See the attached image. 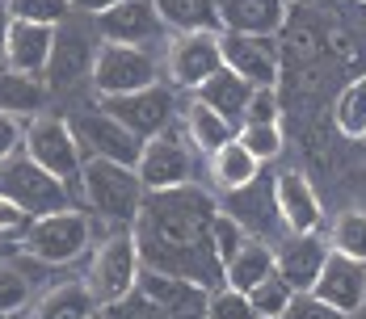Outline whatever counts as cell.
<instances>
[{
  "mask_svg": "<svg viewBox=\"0 0 366 319\" xmlns=\"http://www.w3.org/2000/svg\"><path fill=\"white\" fill-rule=\"evenodd\" d=\"M215 214H219V202L198 185L144 193L139 214L131 223V236H135L144 269L189 278V282L207 285V290L223 285V265L215 248H211Z\"/></svg>",
  "mask_w": 366,
  "mask_h": 319,
  "instance_id": "6da1fadb",
  "label": "cell"
},
{
  "mask_svg": "<svg viewBox=\"0 0 366 319\" xmlns=\"http://www.w3.org/2000/svg\"><path fill=\"white\" fill-rule=\"evenodd\" d=\"M76 202L84 214H97L114 227H131L139 202H144V185L135 177V168L110 164V160H84L80 177H76Z\"/></svg>",
  "mask_w": 366,
  "mask_h": 319,
  "instance_id": "7a4b0ae2",
  "label": "cell"
},
{
  "mask_svg": "<svg viewBox=\"0 0 366 319\" xmlns=\"http://www.w3.org/2000/svg\"><path fill=\"white\" fill-rule=\"evenodd\" d=\"M17 248H21V256H30L38 265H72L93 248V214H84L80 206L38 214L21 231Z\"/></svg>",
  "mask_w": 366,
  "mask_h": 319,
  "instance_id": "3957f363",
  "label": "cell"
},
{
  "mask_svg": "<svg viewBox=\"0 0 366 319\" xmlns=\"http://www.w3.org/2000/svg\"><path fill=\"white\" fill-rule=\"evenodd\" d=\"M139 273H144V260H139V248H135L131 227H114L110 236L93 248V256H89L84 285H89L93 303L106 311V307H114V303H122V298L135 294Z\"/></svg>",
  "mask_w": 366,
  "mask_h": 319,
  "instance_id": "277c9868",
  "label": "cell"
},
{
  "mask_svg": "<svg viewBox=\"0 0 366 319\" xmlns=\"http://www.w3.org/2000/svg\"><path fill=\"white\" fill-rule=\"evenodd\" d=\"M21 156L34 160L46 177H55L59 185H68V193H72V202H76V177H80L84 156H80V147H76V139H72L68 118H51V113L30 118L26 131H21Z\"/></svg>",
  "mask_w": 366,
  "mask_h": 319,
  "instance_id": "5b68a950",
  "label": "cell"
},
{
  "mask_svg": "<svg viewBox=\"0 0 366 319\" xmlns=\"http://www.w3.org/2000/svg\"><path fill=\"white\" fill-rule=\"evenodd\" d=\"M89 84L97 93V101L106 97H127L139 93L147 84H160V64L147 46H118V42H102L93 55V71Z\"/></svg>",
  "mask_w": 366,
  "mask_h": 319,
  "instance_id": "8992f818",
  "label": "cell"
},
{
  "mask_svg": "<svg viewBox=\"0 0 366 319\" xmlns=\"http://www.w3.org/2000/svg\"><path fill=\"white\" fill-rule=\"evenodd\" d=\"M194 173H198V156L185 143L177 122L164 126L156 139H147L144 151H139V160H135V177L144 185V193H164V189L194 185Z\"/></svg>",
  "mask_w": 366,
  "mask_h": 319,
  "instance_id": "52a82bcc",
  "label": "cell"
},
{
  "mask_svg": "<svg viewBox=\"0 0 366 319\" xmlns=\"http://www.w3.org/2000/svg\"><path fill=\"white\" fill-rule=\"evenodd\" d=\"M0 193H4L9 202H17L30 218L76 206L72 193H68V185H59L55 177H46L34 160H26L21 151H13V156L0 164Z\"/></svg>",
  "mask_w": 366,
  "mask_h": 319,
  "instance_id": "ba28073f",
  "label": "cell"
},
{
  "mask_svg": "<svg viewBox=\"0 0 366 319\" xmlns=\"http://www.w3.org/2000/svg\"><path fill=\"white\" fill-rule=\"evenodd\" d=\"M97 46H102V38H97V30H93V21H89V26H76L72 17H68L64 26H55L51 59H46V71H42L46 93H51V88H55V93H68V88H76L80 80H89Z\"/></svg>",
  "mask_w": 366,
  "mask_h": 319,
  "instance_id": "9c48e42d",
  "label": "cell"
},
{
  "mask_svg": "<svg viewBox=\"0 0 366 319\" xmlns=\"http://www.w3.org/2000/svg\"><path fill=\"white\" fill-rule=\"evenodd\" d=\"M68 126H72V139H76V147H80L84 160H110V164L135 168V160H139V151H144V139H135L127 126H118L102 106L72 113Z\"/></svg>",
  "mask_w": 366,
  "mask_h": 319,
  "instance_id": "30bf717a",
  "label": "cell"
},
{
  "mask_svg": "<svg viewBox=\"0 0 366 319\" xmlns=\"http://www.w3.org/2000/svg\"><path fill=\"white\" fill-rule=\"evenodd\" d=\"M97 106L110 113L118 126H127L135 139H156L164 126L177 122V88L169 84H147L139 93H127V97H106Z\"/></svg>",
  "mask_w": 366,
  "mask_h": 319,
  "instance_id": "8fae6325",
  "label": "cell"
},
{
  "mask_svg": "<svg viewBox=\"0 0 366 319\" xmlns=\"http://www.w3.org/2000/svg\"><path fill=\"white\" fill-rule=\"evenodd\" d=\"M219 68H223L219 34H177L164 51L169 88H182V93H198Z\"/></svg>",
  "mask_w": 366,
  "mask_h": 319,
  "instance_id": "7c38bea8",
  "label": "cell"
},
{
  "mask_svg": "<svg viewBox=\"0 0 366 319\" xmlns=\"http://www.w3.org/2000/svg\"><path fill=\"white\" fill-rule=\"evenodd\" d=\"M249 240H261L265 244V236L278 244L287 231H282V218L274 211V181L257 177L253 185H244V189H236V193H223V206H219ZM269 244V248H274Z\"/></svg>",
  "mask_w": 366,
  "mask_h": 319,
  "instance_id": "4fadbf2b",
  "label": "cell"
},
{
  "mask_svg": "<svg viewBox=\"0 0 366 319\" xmlns=\"http://www.w3.org/2000/svg\"><path fill=\"white\" fill-rule=\"evenodd\" d=\"M135 294L152 303L164 319H207V303H211L207 285L189 282V278H173V273H152V269L139 273Z\"/></svg>",
  "mask_w": 366,
  "mask_h": 319,
  "instance_id": "5bb4252c",
  "label": "cell"
},
{
  "mask_svg": "<svg viewBox=\"0 0 366 319\" xmlns=\"http://www.w3.org/2000/svg\"><path fill=\"white\" fill-rule=\"evenodd\" d=\"M102 42H118V46H152L156 38H164V26L156 17L152 0H118L114 9L89 17Z\"/></svg>",
  "mask_w": 366,
  "mask_h": 319,
  "instance_id": "9a60e30c",
  "label": "cell"
},
{
  "mask_svg": "<svg viewBox=\"0 0 366 319\" xmlns=\"http://www.w3.org/2000/svg\"><path fill=\"white\" fill-rule=\"evenodd\" d=\"M274 211L282 218V231L287 236H316L325 211H320V198L312 189V181L303 177L299 168H282L274 177Z\"/></svg>",
  "mask_w": 366,
  "mask_h": 319,
  "instance_id": "2e32d148",
  "label": "cell"
},
{
  "mask_svg": "<svg viewBox=\"0 0 366 319\" xmlns=\"http://www.w3.org/2000/svg\"><path fill=\"white\" fill-rule=\"evenodd\" d=\"M219 55H223V68L236 71L240 80H249L253 88H274V80H278V64H282L274 38L219 34Z\"/></svg>",
  "mask_w": 366,
  "mask_h": 319,
  "instance_id": "e0dca14e",
  "label": "cell"
},
{
  "mask_svg": "<svg viewBox=\"0 0 366 319\" xmlns=\"http://www.w3.org/2000/svg\"><path fill=\"white\" fill-rule=\"evenodd\" d=\"M329 260V240L325 236H282L274 244V273L291 285L295 294H307L320 269Z\"/></svg>",
  "mask_w": 366,
  "mask_h": 319,
  "instance_id": "ac0fdd59",
  "label": "cell"
},
{
  "mask_svg": "<svg viewBox=\"0 0 366 319\" xmlns=\"http://www.w3.org/2000/svg\"><path fill=\"white\" fill-rule=\"evenodd\" d=\"M307 294H312V298H320V303L332 307V311L358 315V307L366 303V265L345 260V256L329 252V260H325L320 278H316V285H312Z\"/></svg>",
  "mask_w": 366,
  "mask_h": 319,
  "instance_id": "d6986e66",
  "label": "cell"
},
{
  "mask_svg": "<svg viewBox=\"0 0 366 319\" xmlns=\"http://www.w3.org/2000/svg\"><path fill=\"white\" fill-rule=\"evenodd\" d=\"M215 13L219 34L274 38L291 17V0H215Z\"/></svg>",
  "mask_w": 366,
  "mask_h": 319,
  "instance_id": "ffe728a7",
  "label": "cell"
},
{
  "mask_svg": "<svg viewBox=\"0 0 366 319\" xmlns=\"http://www.w3.org/2000/svg\"><path fill=\"white\" fill-rule=\"evenodd\" d=\"M51 42H55V30H46V26L9 21V34H4V68L42 80L46 59H51Z\"/></svg>",
  "mask_w": 366,
  "mask_h": 319,
  "instance_id": "44dd1931",
  "label": "cell"
},
{
  "mask_svg": "<svg viewBox=\"0 0 366 319\" xmlns=\"http://www.w3.org/2000/svg\"><path fill=\"white\" fill-rule=\"evenodd\" d=\"M177 126H182V135L185 143L194 147V156H215L223 143H232L236 139V131H232V122L227 118H219L215 109H207L198 97H189L182 106V118H177Z\"/></svg>",
  "mask_w": 366,
  "mask_h": 319,
  "instance_id": "7402d4cb",
  "label": "cell"
},
{
  "mask_svg": "<svg viewBox=\"0 0 366 319\" xmlns=\"http://www.w3.org/2000/svg\"><path fill=\"white\" fill-rule=\"evenodd\" d=\"M156 17L173 34H219L215 0H152Z\"/></svg>",
  "mask_w": 366,
  "mask_h": 319,
  "instance_id": "603a6c76",
  "label": "cell"
},
{
  "mask_svg": "<svg viewBox=\"0 0 366 319\" xmlns=\"http://www.w3.org/2000/svg\"><path fill=\"white\" fill-rule=\"evenodd\" d=\"M189 97H198L207 109H215L219 118H227V122H236L240 113H244V106H249V97H253V84L249 80H240L236 71L219 68L198 93H189Z\"/></svg>",
  "mask_w": 366,
  "mask_h": 319,
  "instance_id": "cb8c5ba5",
  "label": "cell"
},
{
  "mask_svg": "<svg viewBox=\"0 0 366 319\" xmlns=\"http://www.w3.org/2000/svg\"><path fill=\"white\" fill-rule=\"evenodd\" d=\"M42 101H46V84L38 76H21V71L0 64V113H9V118H38Z\"/></svg>",
  "mask_w": 366,
  "mask_h": 319,
  "instance_id": "d4e9b609",
  "label": "cell"
},
{
  "mask_svg": "<svg viewBox=\"0 0 366 319\" xmlns=\"http://www.w3.org/2000/svg\"><path fill=\"white\" fill-rule=\"evenodd\" d=\"M207 168H211V181L219 185L223 193H236V189H244V185H253L261 177V164L236 139L223 143L215 156H207Z\"/></svg>",
  "mask_w": 366,
  "mask_h": 319,
  "instance_id": "484cf974",
  "label": "cell"
},
{
  "mask_svg": "<svg viewBox=\"0 0 366 319\" xmlns=\"http://www.w3.org/2000/svg\"><path fill=\"white\" fill-rule=\"evenodd\" d=\"M269 273H274V248L261 244V240H244L240 252L223 265V285L249 294V290H253L261 278H269Z\"/></svg>",
  "mask_w": 366,
  "mask_h": 319,
  "instance_id": "4316f807",
  "label": "cell"
},
{
  "mask_svg": "<svg viewBox=\"0 0 366 319\" xmlns=\"http://www.w3.org/2000/svg\"><path fill=\"white\" fill-rule=\"evenodd\" d=\"M93 311H102V307L93 303L84 282H59L34 303V319H89Z\"/></svg>",
  "mask_w": 366,
  "mask_h": 319,
  "instance_id": "83f0119b",
  "label": "cell"
},
{
  "mask_svg": "<svg viewBox=\"0 0 366 319\" xmlns=\"http://www.w3.org/2000/svg\"><path fill=\"white\" fill-rule=\"evenodd\" d=\"M332 122L345 139H362L366 135V76L350 80L341 88V97L332 101Z\"/></svg>",
  "mask_w": 366,
  "mask_h": 319,
  "instance_id": "f1b7e54d",
  "label": "cell"
},
{
  "mask_svg": "<svg viewBox=\"0 0 366 319\" xmlns=\"http://www.w3.org/2000/svg\"><path fill=\"white\" fill-rule=\"evenodd\" d=\"M244 298H249V307H253L257 319H287V311H291V303H295V290L282 282L278 273H269V278H261Z\"/></svg>",
  "mask_w": 366,
  "mask_h": 319,
  "instance_id": "f546056e",
  "label": "cell"
},
{
  "mask_svg": "<svg viewBox=\"0 0 366 319\" xmlns=\"http://www.w3.org/2000/svg\"><path fill=\"white\" fill-rule=\"evenodd\" d=\"M329 252L345 256V260L366 265V211H345L337 223H332Z\"/></svg>",
  "mask_w": 366,
  "mask_h": 319,
  "instance_id": "4dcf8cb0",
  "label": "cell"
},
{
  "mask_svg": "<svg viewBox=\"0 0 366 319\" xmlns=\"http://www.w3.org/2000/svg\"><path fill=\"white\" fill-rule=\"evenodd\" d=\"M4 9H9V21H30V26H46V30H55L72 17L68 0H4Z\"/></svg>",
  "mask_w": 366,
  "mask_h": 319,
  "instance_id": "1f68e13d",
  "label": "cell"
},
{
  "mask_svg": "<svg viewBox=\"0 0 366 319\" xmlns=\"http://www.w3.org/2000/svg\"><path fill=\"white\" fill-rule=\"evenodd\" d=\"M236 143L253 156L257 164L278 160V156H282V147H287V139H282V126H249V122L236 131Z\"/></svg>",
  "mask_w": 366,
  "mask_h": 319,
  "instance_id": "d6a6232c",
  "label": "cell"
},
{
  "mask_svg": "<svg viewBox=\"0 0 366 319\" xmlns=\"http://www.w3.org/2000/svg\"><path fill=\"white\" fill-rule=\"evenodd\" d=\"M26 303H30V278H26V269L0 260V319L21 311Z\"/></svg>",
  "mask_w": 366,
  "mask_h": 319,
  "instance_id": "836d02e7",
  "label": "cell"
},
{
  "mask_svg": "<svg viewBox=\"0 0 366 319\" xmlns=\"http://www.w3.org/2000/svg\"><path fill=\"white\" fill-rule=\"evenodd\" d=\"M207 319H257L249 298L232 285H215L211 290V303H207Z\"/></svg>",
  "mask_w": 366,
  "mask_h": 319,
  "instance_id": "e575fe53",
  "label": "cell"
},
{
  "mask_svg": "<svg viewBox=\"0 0 366 319\" xmlns=\"http://www.w3.org/2000/svg\"><path fill=\"white\" fill-rule=\"evenodd\" d=\"M240 122H249V126H278L282 122L278 93L274 88H253V97H249V106L240 113Z\"/></svg>",
  "mask_w": 366,
  "mask_h": 319,
  "instance_id": "d590c367",
  "label": "cell"
},
{
  "mask_svg": "<svg viewBox=\"0 0 366 319\" xmlns=\"http://www.w3.org/2000/svg\"><path fill=\"white\" fill-rule=\"evenodd\" d=\"M244 240H249V236H244V231H240L227 214H223V211L215 214V223H211V248H215V256H219V265H227V260L240 252V244H244Z\"/></svg>",
  "mask_w": 366,
  "mask_h": 319,
  "instance_id": "8d00e7d4",
  "label": "cell"
},
{
  "mask_svg": "<svg viewBox=\"0 0 366 319\" xmlns=\"http://www.w3.org/2000/svg\"><path fill=\"white\" fill-rule=\"evenodd\" d=\"M287 319H354V315L332 311V307H325V303H320V298H312V294H295Z\"/></svg>",
  "mask_w": 366,
  "mask_h": 319,
  "instance_id": "74e56055",
  "label": "cell"
},
{
  "mask_svg": "<svg viewBox=\"0 0 366 319\" xmlns=\"http://www.w3.org/2000/svg\"><path fill=\"white\" fill-rule=\"evenodd\" d=\"M26 227H30V214L0 193V240H21Z\"/></svg>",
  "mask_w": 366,
  "mask_h": 319,
  "instance_id": "f35d334b",
  "label": "cell"
},
{
  "mask_svg": "<svg viewBox=\"0 0 366 319\" xmlns=\"http://www.w3.org/2000/svg\"><path fill=\"white\" fill-rule=\"evenodd\" d=\"M106 319H164L152 303H144L139 294H131V298H122V303H114L106 307Z\"/></svg>",
  "mask_w": 366,
  "mask_h": 319,
  "instance_id": "ab89813d",
  "label": "cell"
},
{
  "mask_svg": "<svg viewBox=\"0 0 366 319\" xmlns=\"http://www.w3.org/2000/svg\"><path fill=\"white\" fill-rule=\"evenodd\" d=\"M21 131H26V122H21V118L0 113V164H4L13 151H21Z\"/></svg>",
  "mask_w": 366,
  "mask_h": 319,
  "instance_id": "60d3db41",
  "label": "cell"
},
{
  "mask_svg": "<svg viewBox=\"0 0 366 319\" xmlns=\"http://www.w3.org/2000/svg\"><path fill=\"white\" fill-rule=\"evenodd\" d=\"M114 4H118V0H68V9H72V13H84V17H97V13H106Z\"/></svg>",
  "mask_w": 366,
  "mask_h": 319,
  "instance_id": "b9f144b4",
  "label": "cell"
},
{
  "mask_svg": "<svg viewBox=\"0 0 366 319\" xmlns=\"http://www.w3.org/2000/svg\"><path fill=\"white\" fill-rule=\"evenodd\" d=\"M4 34H9V9L0 0V64H4Z\"/></svg>",
  "mask_w": 366,
  "mask_h": 319,
  "instance_id": "7bdbcfd3",
  "label": "cell"
},
{
  "mask_svg": "<svg viewBox=\"0 0 366 319\" xmlns=\"http://www.w3.org/2000/svg\"><path fill=\"white\" fill-rule=\"evenodd\" d=\"M354 319H366V303H362V307H358V315H354Z\"/></svg>",
  "mask_w": 366,
  "mask_h": 319,
  "instance_id": "ee69618b",
  "label": "cell"
},
{
  "mask_svg": "<svg viewBox=\"0 0 366 319\" xmlns=\"http://www.w3.org/2000/svg\"><path fill=\"white\" fill-rule=\"evenodd\" d=\"M89 319H106V311H93V315H89Z\"/></svg>",
  "mask_w": 366,
  "mask_h": 319,
  "instance_id": "f6af8a7d",
  "label": "cell"
},
{
  "mask_svg": "<svg viewBox=\"0 0 366 319\" xmlns=\"http://www.w3.org/2000/svg\"><path fill=\"white\" fill-rule=\"evenodd\" d=\"M358 4H366V0H358Z\"/></svg>",
  "mask_w": 366,
  "mask_h": 319,
  "instance_id": "bcb514c9",
  "label": "cell"
},
{
  "mask_svg": "<svg viewBox=\"0 0 366 319\" xmlns=\"http://www.w3.org/2000/svg\"><path fill=\"white\" fill-rule=\"evenodd\" d=\"M362 139H366V135H362Z\"/></svg>",
  "mask_w": 366,
  "mask_h": 319,
  "instance_id": "7dc6e473",
  "label": "cell"
}]
</instances>
